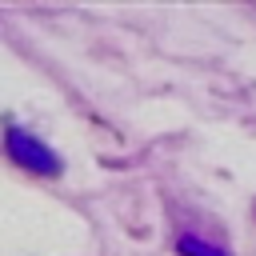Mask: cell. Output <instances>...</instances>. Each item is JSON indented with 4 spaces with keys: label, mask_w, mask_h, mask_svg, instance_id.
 <instances>
[{
    "label": "cell",
    "mask_w": 256,
    "mask_h": 256,
    "mask_svg": "<svg viewBox=\"0 0 256 256\" xmlns=\"http://www.w3.org/2000/svg\"><path fill=\"white\" fill-rule=\"evenodd\" d=\"M8 152H12V160H20L32 172H48V176L60 172V156L48 144H40L32 132H24V128H8Z\"/></svg>",
    "instance_id": "1"
}]
</instances>
